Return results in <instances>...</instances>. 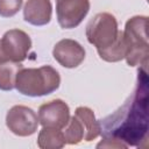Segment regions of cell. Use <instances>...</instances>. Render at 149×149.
<instances>
[{
  "label": "cell",
  "mask_w": 149,
  "mask_h": 149,
  "mask_svg": "<svg viewBox=\"0 0 149 149\" xmlns=\"http://www.w3.org/2000/svg\"><path fill=\"white\" fill-rule=\"evenodd\" d=\"M62 132L66 144H78L84 140V128L76 115L70 116L68 125L63 128Z\"/></svg>",
  "instance_id": "cell-14"
},
{
  "label": "cell",
  "mask_w": 149,
  "mask_h": 149,
  "mask_svg": "<svg viewBox=\"0 0 149 149\" xmlns=\"http://www.w3.org/2000/svg\"><path fill=\"white\" fill-rule=\"evenodd\" d=\"M97 148H122V149H126L128 148V146L120 141V140H116V139H113V137H108V136H104V140H101L98 144H97Z\"/></svg>",
  "instance_id": "cell-16"
},
{
  "label": "cell",
  "mask_w": 149,
  "mask_h": 149,
  "mask_svg": "<svg viewBox=\"0 0 149 149\" xmlns=\"http://www.w3.org/2000/svg\"><path fill=\"white\" fill-rule=\"evenodd\" d=\"M90 10V0H56L58 24L64 29L78 27Z\"/></svg>",
  "instance_id": "cell-7"
},
{
  "label": "cell",
  "mask_w": 149,
  "mask_h": 149,
  "mask_svg": "<svg viewBox=\"0 0 149 149\" xmlns=\"http://www.w3.org/2000/svg\"><path fill=\"white\" fill-rule=\"evenodd\" d=\"M37 116L43 127L63 129L70 120V108L65 101L55 99L41 105Z\"/></svg>",
  "instance_id": "cell-8"
},
{
  "label": "cell",
  "mask_w": 149,
  "mask_h": 149,
  "mask_svg": "<svg viewBox=\"0 0 149 149\" xmlns=\"http://www.w3.org/2000/svg\"><path fill=\"white\" fill-rule=\"evenodd\" d=\"M74 115L79 119L81 122V126L84 128V140L90 142L97 139L101 133V125L95 119L94 113L91 108L80 106L76 109Z\"/></svg>",
  "instance_id": "cell-11"
},
{
  "label": "cell",
  "mask_w": 149,
  "mask_h": 149,
  "mask_svg": "<svg viewBox=\"0 0 149 149\" xmlns=\"http://www.w3.org/2000/svg\"><path fill=\"white\" fill-rule=\"evenodd\" d=\"M61 84V77L50 65L41 68H21L15 78V88L28 97H42L55 92Z\"/></svg>",
  "instance_id": "cell-3"
},
{
  "label": "cell",
  "mask_w": 149,
  "mask_h": 149,
  "mask_svg": "<svg viewBox=\"0 0 149 149\" xmlns=\"http://www.w3.org/2000/svg\"><path fill=\"white\" fill-rule=\"evenodd\" d=\"M65 144L62 129L43 127L37 137V146L41 149H59Z\"/></svg>",
  "instance_id": "cell-12"
},
{
  "label": "cell",
  "mask_w": 149,
  "mask_h": 149,
  "mask_svg": "<svg viewBox=\"0 0 149 149\" xmlns=\"http://www.w3.org/2000/svg\"><path fill=\"white\" fill-rule=\"evenodd\" d=\"M21 68V63L0 58V90L10 91L15 87V78Z\"/></svg>",
  "instance_id": "cell-13"
},
{
  "label": "cell",
  "mask_w": 149,
  "mask_h": 149,
  "mask_svg": "<svg viewBox=\"0 0 149 149\" xmlns=\"http://www.w3.org/2000/svg\"><path fill=\"white\" fill-rule=\"evenodd\" d=\"M86 37L97 48L101 59L113 63L125 58L122 31L119 30L118 21L111 13H98L86 26Z\"/></svg>",
  "instance_id": "cell-2"
},
{
  "label": "cell",
  "mask_w": 149,
  "mask_h": 149,
  "mask_svg": "<svg viewBox=\"0 0 149 149\" xmlns=\"http://www.w3.org/2000/svg\"><path fill=\"white\" fill-rule=\"evenodd\" d=\"M52 56L62 66L73 69L79 66L85 59V49L77 41L64 38L55 44Z\"/></svg>",
  "instance_id": "cell-9"
},
{
  "label": "cell",
  "mask_w": 149,
  "mask_h": 149,
  "mask_svg": "<svg viewBox=\"0 0 149 149\" xmlns=\"http://www.w3.org/2000/svg\"><path fill=\"white\" fill-rule=\"evenodd\" d=\"M38 116L29 107L23 105L13 106L6 114L7 128L17 136H30L36 133L38 127Z\"/></svg>",
  "instance_id": "cell-6"
},
{
  "label": "cell",
  "mask_w": 149,
  "mask_h": 149,
  "mask_svg": "<svg viewBox=\"0 0 149 149\" xmlns=\"http://www.w3.org/2000/svg\"><path fill=\"white\" fill-rule=\"evenodd\" d=\"M147 26L148 17L144 15L133 16L126 22L122 36L126 49L125 59L129 66H147L149 56Z\"/></svg>",
  "instance_id": "cell-4"
},
{
  "label": "cell",
  "mask_w": 149,
  "mask_h": 149,
  "mask_svg": "<svg viewBox=\"0 0 149 149\" xmlns=\"http://www.w3.org/2000/svg\"><path fill=\"white\" fill-rule=\"evenodd\" d=\"M31 48L30 36L21 29H10L6 31L0 40V58L21 63Z\"/></svg>",
  "instance_id": "cell-5"
},
{
  "label": "cell",
  "mask_w": 149,
  "mask_h": 149,
  "mask_svg": "<svg viewBox=\"0 0 149 149\" xmlns=\"http://www.w3.org/2000/svg\"><path fill=\"white\" fill-rule=\"evenodd\" d=\"M137 85L132 102H127L111 119H106L104 136L125 142L127 146L140 147V141L147 135V90L141 93Z\"/></svg>",
  "instance_id": "cell-1"
},
{
  "label": "cell",
  "mask_w": 149,
  "mask_h": 149,
  "mask_svg": "<svg viewBox=\"0 0 149 149\" xmlns=\"http://www.w3.org/2000/svg\"><path fill=\"white\" fill-rule=\"evenodd\" d=\"M23 0H0V16L12 17L14 16L22 6Z\"/></svg>",
  "instance_id": "cell-15"
},
{
  "label": "cell",
  "mask_w": 149,
  "mask_h": 149,
  "mask_svg": "<svg viewBox=\"0 0 149 149\" xmlns=\"http://www.w3.org/2000/svg\"><path fill=\"white\" fill-rule=\"evenodd\" d=\"M52 6L50 0H27L23 7L24 21L33 26H45L50 22Z\"/></svg>",
  "instance_id": "cell-10"
}]
</instances>
